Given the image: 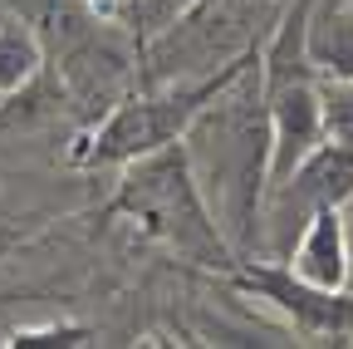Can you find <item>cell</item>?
<instances>
[{"mask_svg":"<svg viewBox=\"0 0 353 349\" xmlns=\"http://www.w3.org/2000/svg\"><path fill=\"white\" fill-rule=\"evenodd\" d=\"M39 69H44V39L20 20H0V99L25 89Z\"/></svg>","mask_w":353,"mask_h":349,"instance_id":"9c48e42d","label":"cell"},{"mask_svg":"<svg viewBox=\"0 0 353 349\" xmlns=\"http://www.w3.org/2000/svg\"><path fill=\"white\" fill-rule=\"evenodd\" d=\"M260 50L221 64L211 74H192V79H162V84H148V94H128L118 99L88 133V148L79 153V162L88 167H123L132 158H143L152 148H167L176 143L192 128V118L226 89V84L255 59Z\"/></svg>","mask_w":353,"mask_h":349,"instance_id":"3957f363","label":"cell"},{"mask_svg":"<svg viewBox=\"0 0 353 349\" xmlns=\"http://www.w3.org/2000/svg\"><path fill=\"white\" fill-rule=\"evenodd\" d=\"M255 59L182 133L201 197L216 211L236 256H255L265 192H270V113H265V84H260Z\"/></svg>","mask_w":353,"mask_h":349,"instance_id":"6da1fadb","label":"cell"},{"mask_svg":"<svg viewBox=\"0 0 353 349\" xmlns=\"http://www.w3.org/2000/svg\"><path fill=\"white\" fill-rule=\"evenodd\" d=\"M108 211L123 216V222H132L148 241L167 246L172 256L192 261V266H206V271L226 276L241 261L231 251L226 232H221L216 211L201 197V182L192 172V158H187L182 138L123 162L118 187L108 197Z\"/></svg>","mask_w":353,"mask_h":349,"instance_id":"7a4b0ae2","label":"cell"},{"mask_svg":"<svg viewBox=\"0 0 353 349\" xmlns=\"http://www.w3.org/2000/svg\"><path fill=\"white\" fill-rule=\"evenodd\" d=\"M285 266L309 281V285H324V290H348L353 276V241H348V216L343 207H324L314 211L309 222L299 227L294 246L285 251Z\"/></svg>","mask_w":353,"mask_h":349,"instance_id":"52a82bcc","label":"cell"},{"mask_svg":"<svg viewBox=\"0 0 353 349\" xmlns=\"http://www.w3.org/2000/svg\"><path fill=\"white\" fill-rule=\"evenodd\" d=\"M319 104H324V138L353 148V79H319Z\"/></svg>","mask_w":353,"mask_h":349,"instance_id":"30bf717a","label":"cell"},{"mask_svg":"<svg viewBox=\"0 0 353 349\" xmlns=\"http://www.w3.org/2000/svg\"><path fill=\"white\" fill-rule=\"evenodd\" d=\"M304 50L314 79H353V0H314Z\"/></svg>","mask_w":353,"mask_h":349,"instance_id":"ba28073f","label":"cell"},{"mask_svg":"<svg viewBox=\"0 0 353 349\" xmlns=\"http://www.w3.org/2000/svg\"><path fill=\"white\" fill-rule=\"evenodd\" d=\"M83 339V330L79 325H44V330H15V349H54V344H79Z\"/></svg>","mask_w":353,"mask_h":349,"instance_id":"8fae6325","label":"cell"},{"mask_svg":"<svg viewBox=\"0 0 353 349\" xmlns=\"http://www.w3.org/2000/svg\"><path fill=\"white\" fill-rule=\"evenodd\" d=\"M265 113H270V187H275L324 143L319 79H294L280 89H265Z\"/></svg>","mask_w":353,"mask_h":349,"instance_id":"8992f818","label":"cell"},{"mask_svg":"<svg viewBox=\"0 0 353 349\" xmlns=\"http://www.w3.org/2000/svg\"><path fill=\"white\" fill-rule=\"evenodd\" d=\"M226 281H231V290H241L260 305H270L275 315H285L290 330L304 334V339H348L353 334V285L348 290L309 285L275 256L270 261L241 256L226 271Z\"/></svg>","mask_w":353,"mask_h":349,"instance_id":"5b68a950","label":"cell"},{"mask_svg":"<svg viewBox=\"0 0 353 349\" xmlns=\"http://www.w3.org/2000/svg\"><path fill=\"white\" fill-rule=\"evenodd\" d=\"M353 202V148L324 138L285 182L265 192V216H260V246H270L275 261L294 246L299 227L324 207H348Z\"/></svg>","mask_w":353,"mask_h":349,"instance_id":"277c9868","label":"cell"}]
</instances>
